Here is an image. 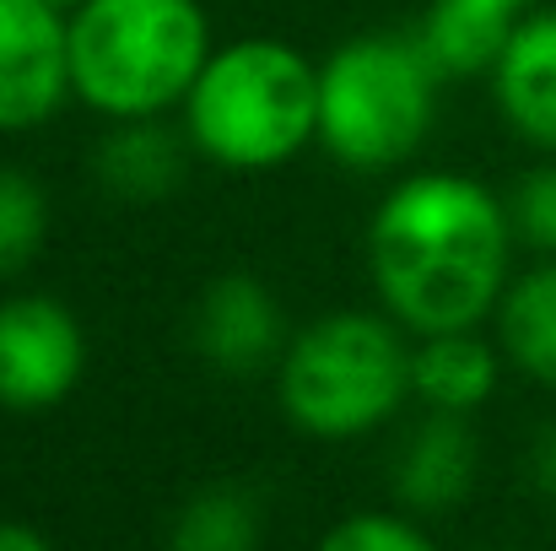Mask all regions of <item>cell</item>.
I'll use <instances>...</instances> for the list:
<instances>
[{"label":"cell","mask_w":556,"mask_h":551,"mask_svg":"<svg viewBox=\"0 0 556 551\" xmlns=\"http://www.w3.org/2000/svg\"><path fill=\"white\" fill-rule=\"evenodd\" d=\"M508 195L454 168H421L383 189L368 222L378 309L405 336L481 330L514 281Z\"/></svg>","instance_id":"6da1fadb"},{"label":"cell","mask_w":556,"mask_h":551,"mask_svg":"<svg viewBox=\"0 0 556 551\" xmlns=\"http://www.w3.org/2000/svg\"><path fill=\"white\" fill-rule=\"evenodd\" d=\"M194 158L227 174H270L319 141V65L287 38H227L179 103Z\"/></svg>","instance_id":"7a4b0ae2"},{"label":"cell","mask_w":556,"mask_h":551,"mask_svg":"<svg viewBox=\"0 0 556 551\" xmlns=\"http://www.w3.org/2000/svg\"><path fill=\"white\" fill-rule=\"evenodd\" d=\"M211 49L200 0H81L71 5V98L98 120L174 114Z\"/></svg>","instance_id":"3957f363"},{"label":"cell","mask_w":556,"mask_h":551,"mask_svg":"<svg viewBox=\"0 0 556 551\" xmlns=\"http://www.w3.org/2000/svg\"><path fill=\"white\" fill-rule=\"evenodd\" d=\"M276 400L303 438L352 443L410 400V336L378 309H336L287 336Z\"/></svg>","instance_id":"277c9868"},{"label":"cell","mask_w":556,"mask_h":551,"mask_svg":"<svg viewBox=\"0 0 556 551\" xmlns=\"http://www.w3.org/2000/svg\"><path fill=\"white\" fill-rule=\"evenodd\" d=\"M443 71L416 33H357L319 60V147L352 174L405 168L438 120Z\"/></svg>","instance_id":"5b68a950"},{"label":"cell","mask_w":556,"mask_h":551,"mask_svg":"<svg viewBox=\"0 0 556 551\" xmlns=\"http://www.w3.org/2000/svg\"><path fill=\"white\" fill-rule=\"evenodd\" d=\"M87 373V330L49 292L0 298V405L5 411H49L71 400Z\"/></svg>","instance_id":"8992f818"},{"label":"cell","mask_w":556,"mask_h":551,"mask_svg":"<svg viewBox=\"0 0 556 551\" xmlns=\"http://www.w3.org/2000/svg\"><path fill=\"white\" fill-rule=\"evenodd\" d=\"M71 98V11L0 0V136H27Z\"/></svg>","instance_id":"52a82bcc"},{"label":"cell","mask_w":556,"mask_h":551,"mask_svg":"<svg viewBox=\"0 0 556 551\" xmlns=\"http://www.w3.org/2000/svg\"><path fill=\"white\" fill-rule=\"evenodd\" d=\"M287 336L292 330H287L276 292L249 271H227V276L205 281L194 298V314H189V341H194L200 363L227 378L276 373Z\"/></svg>","instance_id":"ba28073f"},{"label":"cell","mask_w":556,"mask_h":551,"mask_svg":"<svg viewBox=\"0 0 556 551\" xmlns=\"http://www.w3.org/2000/svg\"><path fill=\"white\" fill-rule=\"evenodd\" d=\"M481 476V438L470 416L427 411L394 449L389 492L405 514H448L476 492Z\"/></svg>","instance_id":"9c48e42d"},{"label":"cell","mask_w":556,"mask_h":551,"mask_svg":"<svg viewBox=\"0 0 556 551\" xmlns=\"http://www.w3.org/2000/svg\"><path fill=\"white\" fill-rule=\"evenodd\" d=\"M486 82L503 125L541 158H556V5H535L508 33Z\"/></svg>","instance_id":"30bf717a"},{"label":"cell","mask_w":556,"mask_h":551,"mask_svg":"<svg viewBox=\"0 0 556 551\" xmlns=\"http://www.w3.org/2000/svg\"><path fill=\"white\" fill-rule=\"evenodd\" d=\"M189 158H194V147H189L185 125H168V114L109 120V130L92 147V179L114 200L152 205V200H168L189 179Z\"/></svg>","instance_id":"8fae6325"},{"label":"cell","mask_w":556,"mask_h":551,"mask_svg":"<svg viewBox=\"0 0 556 551\" xmlns=\"http://www.w3.org/2000/svg\"><path fill=\"white\" fill-rule=\"evenodd\" d=\"M503 347L481 330H448V336H410V400L427 411L476 416L503 378Z\"/></svg>","instance_id":"7c38bea8"},{"label":"cell","mask_w":556,"mask_h":551,"mask_svg":"<svg viewBox=\"0 0 556 551\" xmlns=\"http://www.w3.org/2000/svg\"><path fill=\"white\" fill-rule=\"evenodd\" d=\"M541 0H432L416 22L421 49L448 82L486 76L492 60L503 54L508 33L535 11Z\"/></svg>","instance_id":"4fadbf2b"},{"label":"cell","mask_w":556,"mask_h":551,"mask_svg":"<svg viewBox=\"0 0 556 551\" xmlns=\"http://www.w3.org/2000/svg\"><path fill=\"white\" fill-rule=\"evenodd\" d=\"M492 330L508 367L556 389V260H535L530 271H514L492 314Z\"/></svg>","instance_id":"5bb4252c"},{"label":"cell","mask_w":556,"mask_h":551,"mask_svg":"<svg viewBox=\"0 0 556 551\" xmlns=\"http://www.w3.org/2000/svg\"><path fill=\"white\" fill-rule=\"evenodd\" d=\"M265 547V503L243 481H211L189 492L168 519L163 551H260Z\"/></svg>","instance_id":"9a60e30c"},{"label":"cell","mask_w":556,"mask_h":551,"mask_svg":"<svg viewBox=\"0 0 556 551\" xmlns=\"http://www.w3.org/2000/svg\"><path fill=\"white\" fill-rule=\"evenodd\" d=\"M49 238V195L22 168L0 163V287L33 265V254Z\"/></svg>","instance_id":"2e32d148"},{"label":"cell","mask_w":556,"mask_h":551,"mask_svg":"<svg viewBox=\"0 0 556 551\" xmlns=\"http://www.w3.org/2000/svg\"><path fill=\"white\" fill-rule=\"evenodd\" d=\"M508 222L519 249H530L535 260H556V158L525 168L508 189Z\"/></svg>","instance_id":"e0dca14e"},{"label":"cell","mask_w":556,"mask_h":551,"mask_svg":"<svg viewBox=\"0 0 556 551\" xmlns=\"http://www.w3.org/2000/svg\"><path fill=\"white\" fill-rule=\"evenodd\" d=\"M319 551H438V541L410 519V514H394V509H363V514H346L325 530Z\"/></svg>","instance_id":"ac0fdd59"},{"label":"cell","mask_w":556,"mask_h":551,"mask_svg":"<svg viewBox=\"0 0 556 551\" xmlns=\"http://www.w3.org/2000/svg\"><path fill=\"white\" fill-rule=\"evenodd\" d=\"M0 551H54V541L38 530V525H22V519H0Z\"/></svg>","instance_id":"d6986e66"},{"label":"cell","mask_w":556,"mask_h":551,"mask_svg":"<svg viewBox=\"0 0 556 551\" xmlns=\"http://www.w3.org/2000/svg\"><path fill=\"white\" fill-rule=\"evenodd\" d=\"M535 481L556 498V422L541 433V443H535Z\"/></svg>","instance_id":"ffe728a7"},{"label":"cell","mask_w":556,"mask_h":551,"mask_svg":"<svg viewBox=\"0 0 556 551\" xmlns=\"http://www.w3.org/2000/svg\"><path fill=\"white\" fill-rule=\"evenodd\" d=\"M54 5H65V11H71V5H81V0H54Z\"/></svg>","instance_id":"44dd1931"}]
</instances>
